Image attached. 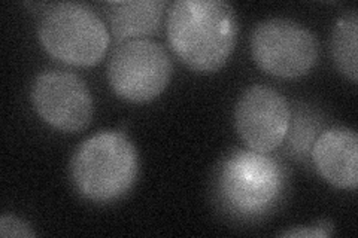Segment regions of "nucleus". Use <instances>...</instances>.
Segmentation results:
<instances>
[{
    "mask_svg": "<svg viewBox=\"0 0 358 238\" xmlns=\"http://www.w3.org/2000/svg\"><path fill=\"white\" fill-rule=\"evenodd\" d=\"M239 24L234 9L222 0H178L167 14V40L189 69L210 73L227 63Z\"/></svg>",
    "mask_w": 358,
    "mask_h": 238,
    "instance_id": "nucleus-1",
    "label": "nucleus"
},
{
    "mask_svg": "<svg viewBox=\"0 0 358 238\" xmlns=\"http://www.w3.org/2000/svg\"><path fill=\"white\" fill-rule=\"evenodd\" d=\"M284 165L267 154L236 149L215 170V198L229 216L255 221L272 213L287 191Z\"/></svg>",
    "mask_w": 358,
    "mask_h": 238,
    "instance_id": "nucleus-2",
    "label": "nucleus"
},
{
    "mask_svg": "<svg viewBox=\"0 0 358 238\" xmlns=\"http://www.w3.org/2000/svg\"><path fill=\"white\" fill-rule=\"evenodd\" d=\"M139 173L136 147L124 133L102 131L76 147L71 161L75 189L94 202L124 197Z\"/></svg>",
    "mask_w": 358,
    "mask_h": 238,
    "instance_id": "nucleus-3",
    "label": "nucleus"
},
{
    "mask_svg": "<svg viewBox=\"0 0 358 238\" xmlns=\"http://www.w3.org/2000/svg\"><path fill=\"white\" fill-rule=\"evenodd\" d=\"M39 40L51 57L71 66H94L109 47V33L92 8L83 3H54L42 14Z\"/></svg>",
    "mask_w": 358,
    "mask_h": 238,
    "instance_id": "nucleus-4",
    "label": "nucleus"
},
{
    "mask_svg": "<svg viewBox=\"0 0 358 238\" xmlns=\"http://www.w3.org/2000/svg\"><path fill=\"white\" fill-rule=\"evenodd\" d=\"M169 54L150 39L121 43L112 54L108 79L114 93L131 103H147L159 97L172 77Z\"/></svg>",
    "mask_w": 358,
    "mask_h": 238,
    "instance_id": "nucleus-5",
    "label": "nucleus"
},
{
    "mask_svg": "<svg viewBox=\"0 0 358 238\" xmlns=\"http://www.w3.org/2000/svg\"><path fill=\"white\" fill-rule=\"evenodd\" d=\"M252 59L268 75L296 79L312 70L318 60L313 33L293 20L271 18L255 26L251 36Z\"/></svg>",
    "mask_w": 358,
    "mask_h": 238,
    "instance_id": "nucleus-6",
    "label": "nucleus"
},
{
    "mask_svg": "<svg viewBox=\"0 0 358 238\" xmlns=\"http://www.w3.org/2000/svg\"><path fill=\"white\" fill-rule=\"evenodd\" d=\"M38 115L55 130L80 133L93 117V101L85 82L66 70H48L36 76L30 88Z\"/></svg>",
    "mask_w": 358,
    "mask_h": 238,
    "instance_id": "nucleus-7",
    "label": "nucleus"
},
{
    "mask_svg": "<svg viewBox=\"0 0 358 238\" xmlns=\"http://www.w3.org/2000/svg\"><path fill=\"white\" fill-rule=\"evenodd\" d=\"M289 124L288 101L268 87H250L234 109V126L241 139L260 154H271L285 142Z\"/></svg>",
    "mask_w": 358,
    "mask_h": 238,
    "instance_id": "nucleus-8",
    "label": "nucleus"
},
{
    "mask_svg": "<svg viewBox=\"0 0 358 238\" xmlns=\"http://www.w3.org/2000/svg\"><path fill=\"white\" fill-rule=\"evenodd\" d=\"M312 163L320 176L339 189H357L358 135L352 128L324 130L310 151Z\"/></svg>",
    "mask_w": 358,
    "mask_h": 238,
    "instance_id": "nucleus-9",
    "label": "nucleus"
},
{
    "mask_svg": "<svg viewBox=\"0 0 358 238\" xmlns=\"http://www.w3.org/2000/svg\"><path fill=\"white\" fill-rule=\"evenodd\" d=\"M166 2L162 0H131L110 2L106 6L110 33L117 43L141 39L159 30Z\"/></svg>",
    "mask_w": 358,
    "mask_h": 238,
    "instance_id": "nucleus-10",
    "label": "nucleus"
},
{
    "mask_svg": "<svg viewBox=\"0 0 358 238\" xmlns=\"http://www.w3.org/2000/svg\"><path fill=\"white\" fill-rule=\"evenodd\" d=\"M357 38H358V17L357 13L342 15L336 21L330 50L333 61L338 67V70L350 77L352 82H357L358 69H357Z\"/></svg>",
    "mask_w": 358,
    "mask_h": 238,
    "instance_id": "nucleus-11",
    "label": "nucleus"
},
{
    "mask_svg": "<svg viewBox=\"0 0 358 238\" xmlns=\"http://www.w3.org/2000/svg\"><path fill=\"white\" fill-rule=\"evenodd\" d=\"M324 124L321 117L308 107H297L293 113L291 112V124L287 133L288 154L294 160L303 161L310 156L312 146L315 143L318 133L322 130Z\"/></svg>",
    "mask_w": 358,
    "mask_h": 238,
    "instance_id": "nucleus-12",
    "label": "nucleus"
},
{
    "mask_svg": "<svg viewBox=\"0 0 358 238\" xmlns=\"http://www.w3.org/2000/svg\"><path fill=\"white\" fill-rule=\"evenodd\" d=\"M35 231L31 230V226L22 219L14 216V214L5 213L0 218V237H35Z\"/></svg>",
    "mask_w": 358,
    "mask_h": 238,
    "instance_id": "nucleus-13",
    "label": "nucleus"
},
{
    "mask_svg": "<svg viewBox=\"0 0 358 238\" xmlns=\"http://www.w3.org/2000/svg\"><path fill=\"white\" fill-rule=\"evenodd\" d=\"M333 232V225L329 222H320L318 225L312 226H300V228H293L279 234L281 237H305V238H320V237H330Z\"/></svg>",
    "mask_w": 358,
    "mask_h": 238,
    "instance_id": "nucleus-14",
    "label": "nucleus"
}]
</instances>
